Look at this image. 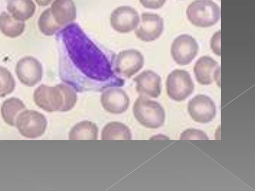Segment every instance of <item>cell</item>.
<instances>
[{"label": "cell", "instance_id": "6da1fadb", "mask_svg": "<svg viewBox=\"0 0 255 191\" xmlns=\"http://www.w3.org/2000/svg\"><path fill=\"white\" fill-rule=\"evenodd\" d=\"M62 43L60 76L76 91H103L124 86V79L114 72L109 57L95 44L76 23L59 31Z\"/></svg>", "mask_w": 255, "mask_h": 191}, {"label": "cell", "instance_id": "7a4b0ae2", "mask_svg": "<svg viewBox=\"0 0 255 191\" xmlns=\"http://www.w3.org/2000/svg\"><path fill=\"white\" fill-rule=\"evenodd\" d=\"M33 99L37 105L47 112H64L74 107L77 97L72 87L60 84L55 86H39L34 91Z\"/></svg>", "mask_w": 255, "mask_h": 191}, {"label": "cell", "instance_id": "3957f363", "mask_svg": "<svg viewBox=\"0 0 255 191\" xmlns=\"http://www.w3.org/2000/svg\"><path fill=\"white\" fill-rule=\"evenodd\" d=\"M132 110L136 119L147 128H158L164 123L165 114L163 107L144 96L136 99Z\"/></svg>", "mask_w": 255, "mask_h": 191}, {"label": "cell", "instance_id": "277c9868", "mask_svg": "<svg viewBox=\"0 0 255 191\" xmlns=\"http://www.w3.org/2000/svg\"><path fill=\"white\" fill-rule=\"evenodd\" d=\"M188 20L193 25L201 27L214 25L220 19V7L211 0H196L186 9Z\"/></svg>", "mask_w": 255, "mask_h": 191}, {"label": "cell", "instance_id": "5b68a950", "mask_svg": "<svg viewBox=\"0 0 255 191\" xmlns=\"http://www.w3.org/2000/svg\"><path fill=\"white\" fill-rule=\"evenodd\" d=\"M166 86L168 96L177 101L186 99L194 89L190 74L181 69L174 70L169 74Z\"/></svg>", "mask_w": 255, "mask_h": 191}, {"label": "cell", "instance_id": "8992f818", "mask_svg": "<svg viewBox=\"0 0 255 191\" xmlns=\"http://www.w3.org/2000/svg\"><path fill=\"white\" fill-rule=\"evenodd\" d=\"M47 124L46 118L42 113L34 110H25L18 116L15 125L22 136L35 138L44 133Z\"/></svg>", "mask_w": 255, "mask_h": 191}, {"label": "cell", "instance_id": "52a82bcc", "mask_svg": "<svg viewBox=\"0 0 255 191\" xmlns=\"http://www.w3.org/2000/svg\"><path fill=\"white\" fill-rule=\"evenodd\" d=\"M144 57L134 49L120 52L114 60L113 68L115 73L127 79L137 73L144 65Z\"/></svg>", "mask_w": 255, "mask_h": 191}, {"label": "cell", "instance_id": "ba28073f", "mask_svg": "<svg viewBox=\"0 0 255 191\" xmlns=\"http://www.w3.org/2000/svg\"><path fill=\"white\" fill-rule=\"evenodd\" d=\"M198 44L191 35L182 34L172 42L171 54L174 61L178 64H190L198 54Z\"/></svg>", "mask_w": 255, "mask_h": 191}, {"label": "cell", "instance_id": "9c48e42d", "mask_svg": "<svg viewBox=\"0 0 255 191\" xmlns=\"http://www.w3.org/2000/svg\"><path fill=\"white\" fill-rule=\"evenodd\" d=\"M110 20L111 26L116 31L128 33L137 28L140 17L138 12L133 7L122 5L112 12Z\"/></svg>", "mask_w": 255, "mask_h": 191}, {"label": "cell", "instance_id": "30bf717a", "mask_svg": "<svg viewBox=\"0 0 255 191\" xmlns=\"http://www.w3.org/2000/svg\"><path fill=\"white\" fill-rule=\"evenodd\" d=\"M15 71L19 81L29 87L38 83L43 75L41 63L38 59L30 56L19 59L16 64Z\"/></svg>", "mask_w": 255, "mask_h": 191}, {"label": "cell", "instance_id": "8fae6325", "mask_svg": "<svg viewBox=\"0 0 255 191\" xmlns=\"http://www.w3.org/2000/svg\"><path fill=\"white\" fill-rule=\"evenodd\" d=\"M138 26L134 30L136 37L141 41L151 42L161 35L164 27L163 19L157 14L143 12Z\"/></svg>", "mask_w": 255, "mask_h": 191}, {"label": "cell", "instance_id": "7c38bea8", "mask_svg": "<svg viewBox=\"0 0 255 191\" xmlns=\"http://www.w3.org/2000/svg\"><path fill=\"white\" fill-rule=\"evenodd\" d=\"M188 110L194 121L207 123L212 121L215 117L216 107L214 102L209 96L200 94L189 100Z\"/></svg>", "mask_w": 255, "mask_h": 191}, {"label": "cell", "instance_id": "4fadbf2b", "mask_svg": "<svg viewBox=\"0 0 255 191\" xmlns=\"http://www.w3.org/2000/svg\"><path fill=\"white\" fill-rule=\"evenodd\" d=\"M193 71L197 81L202 85L216 82L220 86V67L212 58L204 56L195 63Z\"/></svg>", "mask_w": 255, "mask_h": 191}, {"label": "cell", "instance_id": "5bb4252c", "mask_svg": "<svg viewBox=\"0 0 255 191\" xmlns=\"http://www.w3.org/2000/svg\"><path fill=\"white\" fill-rule=\"evenodd\" d=\"M101 102L107 111L113 114H121L127 110L130 101L125 91L115 87L109 88L103 91Z\"/></svg>", "mask_w": 255, "mask_h": 191}, {"label": "cell", "instance_id": "9a60e30c", "mask_svg": "<svg viewBox=\"0 0 255 191\" xmlns=\"http://www.w3.org/2000/svg\"><path fill=\"white\" fill-rule=\"evenodd\" d=\"M133 81L135 83L136 92L140 95L157 98L160 95L161 79L154 71H143L135 77Z\"/></svg>", "mask_w": 255, "mask_h": 191}, {"label": "cell", "instance_id": "2e32d148", "mask_svg": "<svg viewBox=\"0 0 255 191\" xmlns=\"http://www.w3.org/2000/svg\"><path fill=\"white\" fill-rule=\"evenodd\" d=\"M49 8L54 21L60 29L77 18V8L73 0H54Z\"/></svg>", "mask_w": 255, "mask_h": 191}, {"label": "cell", "instance_id": "e0dca14e", "mask_svg": "<svg viewBox=\"0 0 255 191\" xmlns=\"http://www.w3.org/2000/svg\"><path fill=\"white\" fill-rule=\"evenodd\" d=\"M6 9L15 19L24 22L33 16L36 5L32 0H7Z\"/></svg>", "mask_w": 255, "mask_h": 191}, {"label": "cell", "instance_id": "ac0fdd59", "mask_svg": "<svg viewBox=\"0 0 255 191\" xmlns=\"http://www.w3.org/2000/svg\"><path fill=\"white\" fill-rule=\"evenodd\" d=\"M25 23L15 19L8 12L0 14V31L5 36L14 38L20 36L24 31Z\"/></svg>", "mask_w": 255, "mask_h": 191}, {"label": "cell", "instance_id": "d6986e66", "mask_svg": "<svg viewBox=\"0 0 255 191\" xmlns=\"http://www.w3.org/2000/svg\"><path fill=\"white\" fill-rule=\"evenodd\" d=\"M25 109V106L20 99L11 97L3 102L1 107V116L5 122L14 126L18 116Z\"/></svg>", "mask_w": 255, "mask_h": 191}, {"label": "cell", "instance_id": "ffe728a7", "mask_svg": "<svg viewBox=\"0 0 255 191\" xmlns=\"http://www.w3.org/2000/svg\"><path fill=\"white\" fill-rule=\"evenodd\" d=\"M98 128L93 122L83 121L74 125L69 133V140H97Z\"/></svg>", "mask_w": 255, "mask_h": 191}, {"label": "cell", "instance_id": "44dd1931", "mask_svg": "<svg viewBox=\"0 0 255 191\" xmlns=\"http://www.w3.org/2000/svg\"><path fill=\"white\" fill-rule=\"evenodd\" d=\"M102 140H131L129 128L123 123L113 121L103 128L101 133Z\"/></svg>", "mask_w": 255, "mask_h": 191}, {"label": "cell", "instance_id": "7402d4cb", "mask_svg": "<svg viewBox=\"0 0 255 191\" xmlns=\"http://www.w3.org/2000/svg\"><path fill=\"white\" fill-rule=\"evenodd\" d=\"M38 26L40 31L45 36H52L60 29L53 19L48 7L40 15L38 20Z\"/></svg>", "mask_w": 255, "mask_h": 191}, {"label": "cell", "instance_id": "603a6c76", "mask_svg": "<svg viewBox=\"0 0 255 191\" xmlns=\"http://www.w3.org/2000/svg\"><path fill=\"white\" fill-rule=\"evenodd\" d=\"M15 87V80L10 72L0 66V97H4L12 93Z\"/></svg>", "mask_w": 255, "mask_h": 191}, {"label": "cell", "instance_id": "cb8c5ba5", "mask_svg": "<svg viewBox=\"0 0 255 191\" xmlns=\"http://www.w3.org/2000/svg\"><path fill=\"white\" fill-rule=\"evenodd\" d=\"M181 140H208L207 134L203 131L196 129H188L180 136Z\"/></svg>", "mask_w": 255, "mask_h": 191}, {"label": "cell", "instance_id": "d4e9b609", "mask_svg": "<svg viewBox=\"0 0 255 191\" xmlns=\"http://www.w3.org/2000/svg\"><path fill=\"white\" fill-rule=\"evenodd\" d=\"M221 32L218 31L213 35L211 39V48L213 52L218 56L221 55Z\"/></svg>", "mask_w": 255, "mask_h": 191}, {"label": "cell", "instance_id": "484cf974", "mask_svg": "<svg viewBox=\"0 0 255 191\" xmlns=\"http://www.w3.org/2000/svg\"><path fill=\"white\" fill-rule=\"evenodd\" d=\"M141 5L146 8L158 9L161 7L166 0H139Z\"/></svg>", "mask_w": 255, "mask_h": 191}, {"label": "cell", "instance_id": "4316f807", "mask_svg": "<svg viewBox=\"0 0 255 191\" xmlns=\"http://www.w3.org/2000/svg\"><path fill=\"white\" fill-rule=\"evenodd\" d=\"M37 4L41 6L48 5L53 0H34Z\"/></svg>", "mask_w": 255, "mask_h": 191}]
</instances>
